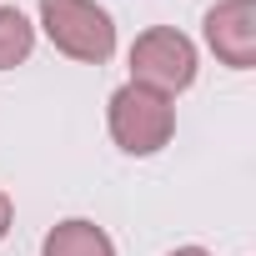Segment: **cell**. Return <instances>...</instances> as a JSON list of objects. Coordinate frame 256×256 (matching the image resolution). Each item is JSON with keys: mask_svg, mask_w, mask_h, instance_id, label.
<instances>
[{"mask_svg": "<svg viewBox=\"0 0 256 256\" xmlns=\"http://www.w3.org/2000/svg\"><path fill=\"white\" fill-rule=\"evenodd\" d=\"M206 46L221 66L251 70L256 66V0H216L206 10Z\"/></svg>", "mask_w": 256, "mask_h": 256, "instance_id": "cell-4", "label": "cell"}, {"mask_svg": "<svg viewBox=\"0 0 256 256\" xmlns=\"http://www.w3.org/2000/svg\"><path fill=\"white\" fill-rule=\"evenodd\" d=\"M10 221H16V206H10V196L0 191V241L10 236Z\"/></svg>", "mask_w": 256, "mask_h": 256, "instance_id": "cell-7", "label": "cell"}, {"mask_svg": "<svg viewBox=\"0 0 256 256\" xmlns=\"http://www.w3.org/2000/svg\"><path fill=\"white\" fill-rule=\"evenodd\" d=\"M171 256H211V251H201V246H181V251H171Z\"/></svg>", "mask_w": 256, "mask_h": 256, "instance_id": "cell-8", "label": "cell"}, {"mask_svg": "<svg viewBox=\"0 0 256 256\" xmlns=\"http://www.w3.org/2000/svg\"><path fill=\"white\" fill-rule=\"evenodd\" d=\"M106 120H110V141L126 156H156L176 136V106L156 90H141V86H120L110 96Z\"/></svg>", "mask_w": 256, "mask_h": 256, "instance_id": "cell-2", "label": "cell"}, {"mask_svg": "<svg viewBox=\"0 0 256 256\" xmlns=\"http://www.w3.org/2000/svg\"><path fill=\"white\" fill-rule=\"evenodd\" d=\"M40 256H116V246H110V236L96 221L70 216V221L50 226V236L40 241Z\"/></svg>", "mask_w": 256, "mask_h": 256, "instance_id": "cell-5", "label": "cell"}, {"mask_svg": "<svg viewBox=\"0 0 256 256\" xmlns=\"http://www.w3.org/2000/svg\"><path fill=\"white\" fill-rule=\"evenodd\" d=\"M196 80V46L176 26H151L131 46V86L156 90V96H181Z\"/></svg>", "mask_w": 256, "mask_h": 256, "instance_id": "cell-3", "label": "cell"}, {"mask_svg": "<svg viewBox=\"0 0 256 256\" xmlns=\"http://www.w3.org/2000/svg\"><path fill=\"white\" fill-rule=\"evenodd\" d=\"M36 46V26L16 10V6H0V70H10L30 56Z\"/></svg>", "mask_w": 256, "mask_h": 256, "instance_id": "cell-6", "label": "cell"}, {"mask_svg": "<svg viewBox=\"0 0 256 256\" xmlns=\"http://www.w3.org/2000/svg\"><path fill=\"white\" fill-rule=\"evenodd\" d=\"M40 26L50 46L70 60L106 66L116 56V26L96 0H40Z\"/></svg>", "mask_w": 256, "mask_h": 256, "instance_id": "cell-1", "label": "cell"}]
</instances>
